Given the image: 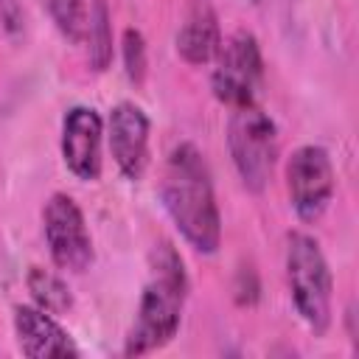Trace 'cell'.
<instances>
[{"label": "cell", "instance_id": "1", "mask_svg": "<svg viewBox=\"0 0 359 359\" xmlns=\"http://www.w3.org/2000/svg\"><path fill=\"white\" fill-rule=\"evenodd\" d=\"M160 202L185 244L202 255H213L222 244V213L216 205L213 177L205 154L191 143H177L160 174Z\"/></svg>", "mask_w": 359, "mask_h": 359}, {"label": "cell", "instance_id": "2", "mask_svg": "<svg viewBox=\"0 0 359 359\" xmlns=\"http://www.w3.org/2000/svg\"><path fill=\"white\" fill-rule=\"evenodd\" d=\"M188 292L191 280L182 255L171 241H157L149 252V278L143 283L121 353L143 356L165 348L180 331Z\"/></svg>", "mask_w": 359, "mask_h": 359}, {"label": "cell", "instance_id": "3", "mask_svg": "<svg viewBox=\"0 0 359 359\" xmlns=\"http://www.w3.org/2000/svg\"><path fill=\"white\" fill-rule=\"evenodd\" d=\"M283 266L297 317L314 337H323L334 320V275L320 241L303 230H292L286 236Z\"/></svg>", "mask_w": 359, "mask_h": 359}, {"label": "cell", "instance_id": "4", "mask_svg": "<svg viewBox=\"0 0 359 359\" xmlns=\"http://www.w3.org/2000/svg\"><path fill=\"white\" fill-rule=\"evenodd\" d=\"M227 151L233 160V168L241 180V185L250 194H264L272 182L278 154H280V137L278 126L255 101L236 107L227 118Z\"/></svg>", "mask_w": 359, "mask_h": 359}, {"label": "cell", "instance_id": "5", "mask_svg": "<svg viewBox=\"0 0 359 359\" xmlns=\"http://www.w3.org/2000/svg\"><path fill=\"white\" fill-rule=\"evenodd\" d=\"M264 81V53L252 31H236L222 39L219 53L213 56L210 93L219 104L236 109L252 104Z\"/></svg>", "mask_w": 359, "mask_h": 359}, {"label": "cell", "instance_id": "6", "mask_svg": "<svg viewBox=\"0 0 359 359\" xmlns=\"http://www.w3.org/2000/svg\"><path fill=\"white\" fill-rule=\"evenodd\" d=\"M283 174L294 216L303 224L320 222L337 194V171L331 154L317 143H303L289 154Z\"/></svg>", "mask_w": 359, "mask_h": 359}, {"label": "cell", "instance_id": "7", "mask_svg": "<svg viewBox=\"0 0 359 359\" xmlns=\"http://www.w3.org/2000/svg\"><path fill=\"white\" fill-rule=\"evenodd\" d=\"M42 236L50 261L65 272H84L93 264V236L70 194H50L42 205Z\"/></svg>", "mask_w": 359, "mask_h": 359}, {"label": "cell", "instance_id": "8", "mask_svg": "<svg viewBox=\"0 0 359 359\" xmlns=\"http://www.w3.org/2000/svg\"><path fill=\"white\" fill-rule=\"evenodd\" d=\"M101 143H104V118L98 115V109L84 104L70 107L62 118L59 149L67 171L76 180L95 182L101 177V168H104Z\"/></svg>", "mask_w": 359, "mask_h": 359}, {"label": "cell", "instance_id": "9", "mask_svg": "<svg viewBox=\"0 0 359 359\" xmlns=\"http://www.w3.org/2000/svg\"><path fill=\"white\" fill-rule=\"evenodd\" d=\"M149 137L151 121L135 101H121L109 109L107 118V140L109 154L123 180L137 182L149 168Z\"/></svg>", "mask_w": 359, "mask_h": 359}, {"label": "cell", "instance_id": "10", "mask_svg": "<svg viewBox=\"0 0 359 359\" xmlns=\"http://www.w3.org/2000/svg\"><path fill=\"white\" fill-rule=\"evenodd\" d=\"M14 337L17 348L28 359H50V356H79V345L59 325L56 314L39 306H14Z\"/></svg>", "mask_w": 359, "mask_h": 359}, {"label": "cell", "instance_id": "11", "mask_svg": "<svg viewBox=\"0 0 359 359\" xmlns=\"http://www.w3.org/2000/svg\"><path fill=\"white\" fill-rule=\"evenodd\" d=\"M174 48H177V56L191 67H202L213 62V56L222 48V28H219V17L210 8V3L196 0L188 8L177 31Z\"/></svg>", "mask_w": 359, "mask_h": 359}, {"label": "cell", "instance_id": "12", "mask_svg": "<svg viewBox=\"0 0 359 359\" xmlns=\"http://www.w3.org/2000/svg\"><path fill=\"white\" fill-rule=\"evenodd\" d=\"M87 42V62L95 73L109 70L115 45H112V14L107 0H93L87 6V25H84V39Z\"/></svg>", "mask_w": 359, "mask_h": 359}, {"label": "cell", "instance_id": "13", "mask_svg": "<svg viewBox=\"0 0 359 359\" xmlns=\"http://www.w3.org/2000/svg\"><path fill=\"white\" fill-rule=\"evenodd\" d=\"M25 289L34 300V306L62 317L73 309V292L67 286V280L45 266H28L25 272Z\"/></svg>", "mask_w": 359, "mask_h": 359}, {"label": "cell", "instance_id": "14", "mask_svg": "<svg viewBox=\"0 0 359 359\" xmlns=\"http://www.w3.org/2000/svg\"><path fill=\"white\" fill-rule=\"evenodd\" d=\"M45 14L50 17L53 28L70 42L79 45L84 39L87 25V0H39Z\"/></svg>", "mask_w": 359, "mask_h": 359}, {"label": "cell", "instance_id": "15", "mask_svg": "<svg viewBox=\"0 0 359 359\" xmlns=\"http://www.w3.org/2000/svg\"><path fill=\"white\" fill-rule=\"evenodd\" d=\"M121 62H123V73L126 79L140 87L146 81L149 73V48H146V36L140 28H123L121 34Z\"/></svg>", "mask_w": 359, "mask_h": 359}, {"label": "cell", "instance_id": "16", "mask_svg": "<svg viewBox=\"0 0 359 359\" xmlns=\"http://www.w3.org/2000/svg\"><path fill=\"white\" fill-rule=\"evenodd\" d=\"M233 297L238 306H255L261 297V283H258V272L252 266H241L236 272V283H233Z\"/></svg>", "mask_w": 359, "mask_h": 359}, {"label": "cell", "instance_id": "17", "mask_svg": "<svg viewBox=\"0 0 359 359\" xmlns=\"http://www.w3.org/2000/svg\"><path fill=\"white\" fill-rule=\"evenodd\" d=\"M0 28L8 39H20L25 34V8L22 0H0Z\"/></svg>", "mask_w": 359, "mask_h": 359}, {"label": "cell", "instance_id": "18", "mask_svg": "<svg viewBox=\"0 0 359 359\" xmlns=\"http://www.w3.org/2000/svg\"><path fill=\"white\" fill-rule=\"evenodd\" d=\"M250 3H261V0H250Z\"/></svg>", "mask_w": 359, "mask_h": 359}]
</instances>
